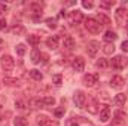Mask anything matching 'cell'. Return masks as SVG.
<instances>
[{"mask_svg":"<svg viewBox=\"0 0 128 126\" xmlns=\"http://www.w3.org/2000/svg\"><path fill=\"white\" fill-rule=\"evenodd\" d=\"M97 68H100V70H104V68H107L109 67V63H107V60H104V58H100L98 61L96 63Z\"/></svg>","mask_w":128,"mask_h":126,"instance_id":"f546056e","label":"cell"},{"mask_svg":"<svg viewBox=\"0 0 128 126\" xmlns=\"http://www.w3.org/2000/svg\"><path fill=\"white\" fill-rule=\"evenodd\" d=\"M8 28V24H6V19L4 18H0V31H4Z\"/></svg>","mask_w":128,"mask_h":126,"instance_id":"f35d334b","label":"cell"},{"mask_svg":"<svg viewBox=\"0 0 128 126\" xmlns=\"http://www.w3.org/2000/svg\"><path fill=\"white\" fill-rule=\"evenodd\" d=\"M52 82H54V85L60 86V85L63 83V77H61V74H54V76H52Z\"/></svg>","mask_w":128,"mask_h":126,"instance_id":"d6a6232c","label":"cell"},{"mask_svg":"<svg viewBox=\"0 0 128 126\" xmlns=\"http://www.w3.org/2000/svg\"><path fill=\"white\" fill-rule=\"evenodd\" d=\"M15 67V60L10 55H3L2 57V68L4 71H12Z\"/></svg>","mask_w":128,"mask_h":126,"instance_id":"8992f818","label":"cell"},{"mask_svg":"<svg viewBox=\"0 0 128 126\" xmlns=\"http://www.w3.org/2000/svg\"><path fill=\"white\" fill-rule=\"evenodd\" d=\"M10 31H12V34H15V36H24L26 34V27H22L21 24H15L10 28Z\"/></svg>","mask_w":128,"mask_h":126,"instance_id":"d6986e66","label":"cell"},{"mask_svg":"<svg viewBox=\"0 0 128 126\" xmlns=\"http://www.w3.org/2000/svg\"><path fill=\"white\" fill-rule=\"evenodd\" d=\"M67 19H68V22L72 24V25H76V24H79L82 19H84V15H82V12L80 10H72V12H68L67 13Z\"/></svg>","mask_w":128,"mask_h":126,"instance_id":"5b68a950","label":"cell"},{"mask_svg":"<svg viewBox=\"0 0 128 126\" xmlns=\"http://www.w3.org/2000/svg\"><path fill=\"white\" fill-rule=\"evenodd\" d=\"M40 57H42L40 51H39L37 48H33V49H32V61L34 64H37L39 61H40Z\"/></svg>","mask_w":128,"mask_h":126,"instance_id":"cb8c5ba5","label":"cell"},{"mask_svg":"<svg viewBox=\"0 0 128 126\" xmlns=\"http://www.w3.org/2000/svg\"><path fill=\"white\" fill-rule=\"evenodd\" d=\"M28 104L27 102H24V101H16L15 102V107L16 108H20V110H26V107H27Z\"/></svg>","mask_w":128,"mask_h":126,"instance_id":"d590c367","label":"cell"},{"mask_svg":"<svg viewBox=\"0 0 128 126\" xmlns=\"http://www.w3.org/2000/svg\"><path fill=\"white\" fill-rule=\"evenodd\" d=\"M73 101H74L76 107L85 108V105H86V95H85V92L84 91H76L74 95H73Z\"/></svg>","mask_w":128,"mask_h":126,"instance_id":"277c9868","label":"cell"},{"mask_svg":"<svg viewBox=\"0 0 128 126\" xmlns=\"http://www.w3.org/2000/svg\"><path fill=\"white\" fill-rule=\"evenodd\" d=\"M125 30H127V33H128V22L125 24Z\"/></svg>","mask_w":128,"mask_h":126,"instance_id":"b9f144b4","label":"cell"},{"mask_svg":"<svg viewBox=\"0 0 128 126\" xmlns=\"http://www.w3.org/2000/svg\"><path fill=\"white\" fill-rule=\"evenodd\" d=\"M37 125L39 126H60L57 120H51V119H48V117H45V116H40V117H39Z\"/></svg>","mask_w":128,"mask_h":126,"instance_id":"7c38bea8","label":"cell"},{"mask_svg":"<svg viewBox=\"0 0 128 126\" xmlns=\"http://www.w3.org/2000/svg\"><path fill=\"white\" fill-rule=\"evenodd\" d=\"M100 51V43L97 42V40H91V42H88V46H86V52H88V57H91V58H94L97 55V52Z\"/></svg>","mask_w":128,"mask_h":126,"instance_id":"9c48e42d","label":"cell"},{"mask_svg":"<svg viewBox=\"0 0 128 126\" xmlns=\"http://www.w3.org/2000/svg\"><path fill=\"white\" fill-rule=\"evenodd\" d=\"M121 49H122V52H128V40L121 43Z\"/></svg>","mask_w":128,"mask_h":126,"instance_id":"ab89813d","label":"cell"},{"mask_svg":"<svg viewBox=\"0 0 128 126\" xmlns=\"http://www.w3.org/2000/svg\"><path fill=\"white\" fill-rule=\"evenodd\" d=\"M97 22L103 27V25H109L110 24V18L106 15V13H101V12H98V15H97Z\"/></svg>","mask_w":128,"mask_h":126,"instance_id":"2e32d148","label":"cell"},{"mask_svg":"<svg viewBox=\"0 0 128 126\" xmlns=\"http://www.w3.org/2000/svg\"><path fill=\"white\" fill-rule=\"evenodd\" d=\"M110 86L115 88V89H119L124 86V77L122 76H113L112 80H110Z\"/></svg>","mask_w":128,"mask_h":126,"instance_id":"5bb4252c","label":"cell"},{"mask_svg":"<svg viewBox=\"0 0 128 126\" xmlns=\"http://www.w3.org/2000/svg\"><path fill=\"white\" fill-rule=\"evenodd\" d=\"M3 83L8 85V86H18L21 82H20L18 79H8V77H6V79H3Z\"/></svg>","mask_w":128,"mask_h":126,"instance_id":"f1b7e54d","label":"cell"},{"mask_svg":"<svg viewBox=\"0 0 128 126\" xmlns=\"http://www.w3.org/2000/svg\"><path fill=\"white\" fill-rule=\"evenodd\" d=\"M103 52H104L106 55H112V54L115 52V46H113V43H106V45L103 46Z\"/></svg>","mask_w":128,"mask_h":126,"instance_id":"4316f807","label":"cell"},{"mask_svg":"<svg viewBox=\"0 0 128 126\" xmlns=\"http://www.w3.org/2000/svg\"><path fill=\"white\" fill-rule=\"evenodd\" d=\"M14 126H28V122H27L26 117H22V116H16V117L14 119Z\"/></svg>","mask_w":128,"mask_h":126,"instance_id":"603a6c76","label":"cell"},{"mask_svg":"<svg viewBox=\"0 0 128 126\" xmlns=\"http://www.w3.org/2000/svg\"><path fill=\"white\" fill-rule=\"evenodd\" d=\"M64 113H66V107H60V108H57V110H54V114L57 116V117H61Z\"/></svg>","mask_w":128,"mask_h":126,"instance_id":"e575fe53","label":"cell"},{"mask_svg":"<svg viewBox=\"0 0 128 126\" xmlns=\"http://www.w3.org/2000/svg\"><path fill=\"white\" fill-rule=\"evenodd\" d=\"M27 40H28V43H30V45H33V46H37V45L40 43V37H39V36H36V34L27 36Z\"/></svg>","mask_w":128,"mask_h":126,"instance_id":"83f0119b","label":"cell"},{"mask_svg":"<svg viewBox=\"0 0 128 126\" xmlns=\"http://www.w3.org/2000/svg\"><path fill=\"white\" fill-rule=\"evenodd\" d=\"M6 10H8V6L4 3H0V13H4Z\"/></svg>","mask_w":128,"mask_h":126,"instance_id":"60d3db41","label":"cell"},{"mask_svg":"<svg viewBox=\"0 0 128 126\" xmlns=\"http://www.w3.org/2000/svg\"><path fill=\"white\" fill-rule=\"evenodd\" d=\"M113 102H115L116 105L122 107V105L127 102V95H125V94H118V95H115V99H113Z\"/></svg>","mask_w":128,"mask_h":126,"instance_id":"44dd1931","label":"cell"},{"mask_svg":"<svg viewBox=\"0 0 128 126\" xmlns=\"http://www.w3.org/2000/svg\"><path fill=\"white\" fill-rule=\"evenodd\" d=\"M110 119V108L109 105H101L100 108V120L101 122H107Z\"/></svg>","mask_w":128,"mask_h":126,"instance_id":"4fadbf2b","label":"cell"},{"mask_svg":"<svg viewBox=\"0 0 128 126\" xmlns=\"http://www.w3.org/2000/svg\"><path fill=\"white\" fill-rule=\"evenodd\" d=\"M115 15H116V21H118L119 25H124V24L128 22V10L125 7H119Z\"/></svg>","mask_w":128,"mask_h":126,"instance_id":"52a82bcc","label":"cell"},{"mask_svg":"<svg viewBox=\"0 0 128 126\" xmlns=\"http://www.w3.org/2000/svg\"><path fill=\"white\" fill-rule=\"evenodd\" d=\"M55 105V98L54 96H45L43 98V107L48 108V107H54Z\"/></svg>","mask_w":128,"mask_h":126,"instance_id":"d4e9b609","label":"cell"},{"mask_svg":"<svg viewBox=\"0 0 128 126\" xmlns=\"http://www.w3.org/2000/svg\"><path fill=\"white\" fill-rule=\"evenodd\" d=\"M97 80H98V76H97V74H85V76L82 77L84 85L88 86V88H92L97 83Z\"/></svg>","mask_w":128,"mask_h":126,"instance_id":"30bf717a","label":"cell"},{"mask_svg":"<svg viewBox=\"0 0 128 126\" xmlns=\"http://www.w3.org/2000/svg\"><path fill=\"white\" fill-rule=\"evenodd\" d=\"M32 108H45L43 107V98H32L27 102Z\"/></svg>","mask_w":128,"mask_h":126,"instance_id":"9a60e30c","label":"cell"},{"mask_svg":"<svg viewBox=\"0 0 128 126\" xmlns=\"http://www.w3.org/2000/svg\"><path fill=\"white\" fill-rule=\"evenodd\" d=\"M66 126H94L92 122H90L88 119L82 117V116H76V117H70L67 119Z\"/></svg>","mask_w":128,"mask_h":126,"instance_id":"6da1fadb","label":"cell"},{"mask_svg":"<svg viewBox=\"0 0 128 126\" xmlns=\"http://www.w3.org/2000/svg\"><path fill=\"white\" fill-rule=\"evenodd\" d=\"M15 51H16V54H18L20 57H22V55L26 54V45H22V43H20V45H16V48H15Z\"/></svg>","mask_w":128,"mask_h":126,"instance_id":"1f68e13d","label":"cell"},{"mask_svg":"<svg viewBox=\"0 0 128 126\" xmlns=\"http://www.w3.org/2000/svg\"><path fill=\"white\" fill-rule=\"evenodd\" d=\"M112 67L115 68V70H122L124 67H125V64H127V58L124 57V55H116L113 60H112Z\"/></svg>","mask_w":128,"mask_h":126,"instance_id":"ba28073f","label":"cell"},{"mask_svg":"<svg viewBox=\"0 0 128 126\" xmlns=\"http://www.w3.org/2000/svg\"><path fill=\"white\" fill-rule=\"evenodd\" d=\"M30 77H32L33 80H37V82H40V80L43 79V74H42L39 70H30Z\"/></svg>","mask_w":128,"mask_h":126,"instance_id":"484cf974","label":"cell"},{"mask_svg":"<svg viewBox=\"0 0 128 126\" xmlns=\"http://www.w3.org/2000/svg\"><path fill=\"white\" fill-rule=\"evenodd\" d=\"M91 114H96L97 111H98V102H97V99H94V98H91L90 99V104H88V107H85Z\"/></svg>","mask_w":128,"mask_h":126,"instance_id":"e0dca14e","label":"cell"},{"mask_svg":"<svg viewBox=\"0 0 128 126\" xmlns=\"http://www.w3.org/2000/svg\"><path fill=\"white\" fill-rule=\"evenodd\" d=\"M82 6H84L85 9H91V7L94 6V3H92L91 0H84V1H82Z\"/></svg>","mask_w":128,"mask_h":126,"instance_id":"74e56055","label":"cell"},{"mask_svg":"<svg viewBox=\"0 0 128 126\" xmlns=\"http://www.w3.org/2000/svg\"><path fill=\"white\" fill-rule=\"evenodd\" d=\"M113 4H115V1H113V0H109V1H101V3H100V7L109 9V7H112Z\"/></svg>","mask_w":128,"mask_h":126,"instance_id":"836d02e7","label":"cell"},{"mask_svg":"<svg viewBox=\"0 0 128 126\" xmlns=\"http://www.w3.org/2000/svg\"><path fill=\"white\" fill-rule=\"evenodd\" d=\"M45 22H46V25L49 28H57V19L55 18H46Z\"/></svg>","mask_w":128,"mask_h":126,"instance_id":"4dcf8cb0","label":"cell"},{"mask_svg":"<svg viewBox=\"0 0 128 126\" xmlns=\"http://www.w3.org/2000/svg\"><path fill=\"white\" fill-rule=\"evenodd\" d=\"M72 67H73L76 71H84V70H85V60H84L82 57H76V58H73V61H72Z\"/></svg>","mask_w":128,"mask_h":126,"instance_id":"8fae6325","label":"cell"},{"mask_svg":"<svg viewBox=\"0 0 128 126\" xmlns=\"http://www.w3.org/2000/svg\"><path fill=\"white\" fill-rule=\"evenodd\" d=\"M125 119V114H122L121 111H118L116 114H115V122H122Z\"/></svg>","mask_w":128,"mask_h":126,"instance_id":"8d00e7d4","label":"cell"},{"mask_svg":"<svg viewBox=\"0 0 128 126\" xmlns=\"http://www.w3.org/2000/svg\"><path fill=\"white\" fill-rule=\"evenodd\" d=\"M85 28L90 33H92V34H98V33L101 31L103 27L97 22V19H94V18H86L85 19Z\"/></svg>","mask_w":128,"mask_h":126,"instance_id":"7a4b0ae2","label":"cell"},{"mask_svg":"<svg viewBox=\"0 0 128 126\" xmlns=\"http://www.w3.org/2000/svg\"><path fill=\"white\" fill-rule=\"evenodd\" d=\"M42 9H43V3L42 1H33V3H30V10H32V16L34 21H37L42 16Z\"/></svg>","mask_w":128,"mask_h":126,"instance_id":"3957f363","label":"cell"},{"mask_svg":"<svg viewBox=\"0 0 128 126\" xmlns=\"http://www.w3.org/2000/svg\"><path fill=\"white\" fill-rule=\"evenodd\" d=\"M63 46L66 49H73V48H74V40H73V37L66 36L64 40H63Z\"/></svg>","mask_w":128,"mask_h":126,"instance_id":"7402d4cb","label":"cell"},{"mask_svg":"<svg viewBox=\"0 0 128 126\" xmlns=\"http://www.w3.org/2000/svg\"><path fill=\"white\" fill-rule=\"evenodd\" d=\"M46 46L51 49H57L58 48V37L57 36H51L46 39Z\"/></svg>","mask_w":128,"mask_h":126,"instance_id":"ac0fdd59","label":"cell"},{"mask_svg":"<svg viewBox=\"0 0 128 126\" xmlns=\"http://www.w3.org/2000/svg\"><path fill=\"white\" fill-rule=\"evenodd\" d=\"M103 39L107 42V43H113L116 39H118V36H116V33L112 31V30H109V31L104 33V36H103Z\"/></svg>","mask_w":128,"mask_h":126,"instance_id":"ffe728a7","label":"cell"}]
</instances>
